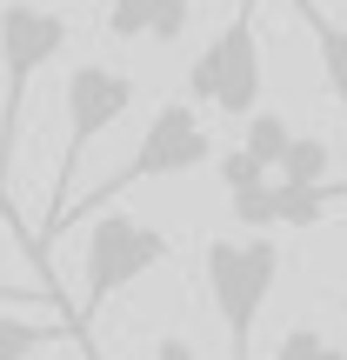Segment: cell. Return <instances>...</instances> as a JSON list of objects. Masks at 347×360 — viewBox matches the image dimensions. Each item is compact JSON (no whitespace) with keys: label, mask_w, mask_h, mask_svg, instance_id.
I'll return each mask as SVG.
<instances>
[{"label":"cell","mask_w":347,"mask_h":360,"mask_svg":"<svg viewBox=\"0 0 347 360\" xmlns=\"http://www.w3.org/2000/svg\"><path fill=\"white\" fill-rule=\"evenodd\" d=\"M274 360H347V347H341V340H327L314 321H301V327H287V334H281Z\"/></svg>","instance_id":"obj_12"},{"label":"cell","mask_w":347,"mask_h":360,"mask_svg":"<svg viewBox=\"0 0 347 360\" xmlns=\"http://www.w3.org/2000/svg\"><path fill=\"white\" fill-rule=\"evenodd\" d=\"M27 300H40V307L67 314V300H61V294H47V287H0V307H27ZM67 327H74V314H67Z\"/></svg>","instance_id":"obj_13"},{"label":"cell","mask_w":347,"mask_h":360,"mask_svg":"<svg viewBox=\"0 0 347 360\" xmlns=\"http://www.w3.org/2000/svg\"><path fill=\"white\" fill-rule=\"evenodd\" d=\"M260 0H241L234 20L194 53L187 67V101L194 107H214L227 120H247L260 107Z\"/></svg>","instance_id":"obj_5"},{"label":"cell","mask_w":347,"mask_h":360,"mask_svg":"<svg viewBox=\"0 0 347 360\" xmlns=\"http://www.w3.org/2000/svg\"><path fill=\"white\" fill-rule=\"evenodd\" d=\"M0 214H7V227L20 233V214H13V200H7V193H0ZM20 247H27V233H20Z\"/></svg>","instance_id":"obj_15"},{"label":"cell","mask_w":347,"mask_h":360,"mask_svg":"<svg viewBox=\"0 0 347 360\" xmlns=\"http://www.w3.org/2000/svg\"><path fill=\"white\" fill-rule=\"evenodd\" d=\"M61 334H74L61 314H53V321H27V314L0 307V360H34L47 340H61Z\"/></svg>","instance_id":"obj_9"},{"label":"cell","mask_w":347,"mask_h":360,"mask_svg":"<svg viewBox=\"0 0 347 360\" xmlns=\"http://www.w3.org/2000/svg\"><path fill=\"white\" fill-rule=\"evenodd\" d=\"M334 193H347V187H341V180H334Z\"/></svg>","instance_id":"obj_16"},{"label":"cell","mask_w":347,"mask_h":360,"mask_svg":"<svg viewBox=\"0 0 347 360\" xmlns=\"http://www.w3.org/2000/svg\"><path fill=\"white\" fill-rule=\"evenodd\" d=\"M201 281L227 327V360H254V327L281 281V240L274 233H214L201 247Z\"/></svg>","instance_id":"obj_2"},{"label":"cell","mask_w":347,"mask_h":360,"mask_svg":"<svg viewBox=\"0 0 347 360\" xmlns=\"http://www.w3.org/2000/svg\"><path fill=\"white\" fill-rule=\"evenodd\" d=\"M207 160H214V141H207L194 101H168V107H154V120L141 127V147H134V154L120 160V167L107 174L80 207H67V220H87V214H101V207H114L127 187H147V180H180V174L207 167ZM67 220H61V233H67Z\"/></svg>","instance_id":"obj_4"},{"label":"cell","mask_w":347,"mask_h":360,"mask_svg":"<svg viewBox=\"0 0 347 360\" xmlns=\"http://www.w3.org/2000/svg\"><path fill=\"white\" fill-rule=\"evenodd\" d=\"M341 187H347V180H341Z\"/></svg>","instance_id":"obj_17"},{"label":"cell","mask_w":347,"mask_h":360,"mask_svg":"<svg viewBox=\"0 0 347 360\" xmlns=\"http://www.w3.org/2000/svg\"><path fill=\"white\" fill-rule=\"evenodd\" d=\"M327 141H314V134H294V147H287L281 154V167H274V180H281V187H334V180H327Z\"/></svg>","instance_id":"obj_10"},{"label":"cell","mask_w":347,"mask_h":360,"mask_svg":"<svg viewBox=\"0 0 347 360\" xmlns=\"http://www.w3.org/2000/svg\"><path fill=\"white\" fill-rule=\"evenodd\" d=\"M174 260V240L154 227V220H141V214H114V207H101V214H87V260H80V307H74V340L87 347V334H94V321H101V307L114 294H127L141 274H154V267H168ZM94 360V347H87Z\"/></svg>","instance_id":"obj_1"},{"label":"cell","mask_w":347,"mask_h":360,"mask_svg":"<svg viewBox=\"0 0 347 360\" xmlns=\"http://www.w3.org/2000/svg\"><path fill=\"white\" fill-rule=\"evenodd\" d=\"M194 20V0H107V40H154L174 47Z\"/></svg>","instance_id":"obj_7"},{"label":"cell","mask_w":347,"mask_h":360,"mask_svg":"<svg viewBox=\"0 0 347 360\" xmlns=\"http://www.w3.org/2000/svg\"><path fill=\"white\" fill-rule=\"evenodd\" d=\"M0 220H7V214H0Z\"/></svg>","instance_id":"obj_18"},{"label":"cell","mask_w":347,"mask_h":360,"mask_svg":"<svg viewBox=\"0 0 347 360\" xmlns=\"http://www.w3.org/2000/svg\"><path fill=\"white\" fill-rule=\"evenodd\" d=\"M127 107H134V74H120V67H107V60H80L74 74H67V87H61L67 147H61V180H53L47 227L61 220V207H67V187H74V174H80V154H87L107 127H120ZM47 227H40V233H47ZM40 254H47V247H40Z\"/></svg>","instance_id":"obj_6"},{"label":"cell","mask_w":347,"mask_h":360,"mask_svg":"<svg viewBox=\"0 0 347 360\" xmlns=\"http://www.w3.org/2000/svg\"><path fill=\"white\" fill-rule=\"evenodd\" d=\"M287 147H294V127H287L281 114H267V107H254V114H247V141H241V154H247V160H260V167L274 174Z\"/></svg>","instance_id":"obj_11"},{"label":"cell","mask_w":347,"mask_h":360,"mask_svg":"<svg viewBox=\"0 0 347 360\" xmlns=\"http://www.w3.org/2000/svg\"><path fill=\"white\" fill-rule=\"evenodd\" d=\"M287 7L301 13V27H308L314 53H321V80H327V101L347 107V20L321 7V0H287Z\"/></svg>","instance_id":"obj_8"},{"label":"cell","mask_w":347,"mask_h":360,"mask_svg":"<svg viewBox=\"0 0 347 360\" xmlns=\"http://www.w3.org/2000/svg\"><path fill=\"white\" fill-rule=\"evenodd\" d=\"M147 360H201V354H194V340H187V334H160L154 347H147Z\"/></svg>","instance_id":"obj_14"},{"label":"cell","mask_w":347,"mask_h":360,"mask_svg":"<svg viewBox=\"0 0 347 360\" xmlns=\"http://www.w3.org/2000/svg\"><path fill=\"white\" fill-rule=\"evenodd\" d=\"M61 53H67V13L34 7V0H7V7H0V193H7V167H13V147H20L27 87H34V74L53 67Z\"/></svg>","instance_id":"obj_3"}]
</instances>
